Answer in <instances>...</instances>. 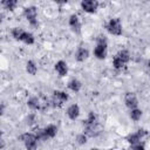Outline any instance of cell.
I'll return each instance as SVG.
<instances>
[{
  "instance_id": "obj_20",
  "label": "cell",
  "mask_w": 150,
  "mask_h": 150,
  "mask_svg": "<svg viewBox=\"0 0 150 150\" xmlns=\"http://www.w3.org/2000/svg\"><path fill=\"white\" fill-rule=\"evenodd\" d=\"M142 115H143V111H142L139 108H135V109H131V110L129 111V117H130L134 122H138V121L141 120Z\"/></svg>"
},
{
  "instance_id": "obj_22",
  "label": "cell",
  "mask_w": 150,
  "mask_h": 150,
  "mask_svg": "<svg viewBox=\"0 0 150 150\" xmlns=\"http://www.w3.org/2000/svg\"><path fill=\"white\" fill-rule=\"evenodd\" d=\"M87 141H88V136H87L84 132L79 134V135L76 136V138H75V142H76L79 145H84V144L87 143Z\"/></svg>"
},
{
  "instance_id": "obj_21",
  "label": "cell",
  "mask_w": 150,
  "mask_h": 150,
  "mask_svg": "<svg viewBox=\"0 0 150 150\" xmlns=\"http://www.w3.org/2000/svg\"><path fill=\"white\" fill-rule=\"evenodd\" d=\"M1 5L4 6L5 9L13 12V11L16 8V6H18V1H16V0H4V1L1 2Z\"/></svg>"
},
{
  "instance_id": "obj_1",
  "label": "cell",
  "mask_w": 150,
  "mask_h": 150,
  "mask_svg": "<svg viewBox=\"0 0 150 150\" xmlns=\"http://www.w3.org/2000/svg\"><path fill=\"white\" fill-rule=\"evenodd\" d=\"M83 132L88 137H96L101 132L98 116L94 111H89L87 118L83 121Z\"/></svg>"
},
{
  "instance_id": "obj_26",
  "label": "cell",
  "mask_w": 150,
  "mask_h": 150,
  "mask_svg": "<svg viewBox=\"0 0 150 150\" xmlns=\"http://www.w3.org/2000/svg\"><path fill=\"white\" fill-rule=\"evenodd\" d=\"M146 64H148V67H149V68H150V60H149V61H148V63H146Z\"/></svg>"
},
{
  "instance_id": "obj_24",
  "label": "cell",
  "mask_w": 150,
  "mask_h": 150,
  "mask_svg": "<svg viewBox=\"0 0 150 150\" xmlns=\"http://www.w3.org/2000/svg\"><path fill=\"white\" fill-rule=\"evenodd\" d=\"M131 150H145V148L143 143H137V144L131 145Z\"/></svg>"
},
{
  "instance_id": "obj_17",
  "label": "cell",
  "mask_w": 150,
  "mask_h": 150,
  "mask_svg": "<svg viewBox=\"0 0 150 150\" xmlns=\"http://www.w3.org/2000/svg\"><path fill=\"white\" fill-rule=\"evenodd\" d=\"M67 87H68V89L71 90L73 93H79V91L81 90V88H82V82H81L80 80H77V79H71V80L68 82Z\"/></svg>"
},
{
  "instance_id": "obj_6",
  "label": "cell",
  "mask_w": 150,
  "mask_h": 150,
  "mask_svg": "<svg viewBox=\"0 0 150 150\" xmlns=\"http://www.w3.org/2000/svg\"><path fill=\"white\" fill-rule=\"evenodd\" d=\"M105 29L109 34L114 36H121L123 33V27L120 18H111L105 23Z\"/></svg>"
},
{
  "instance_id": "obj_10",
  "label": "cell",
  "mask_w": 150,
  "mask_h": 150,
  "mask_svg": "<svg viewBox=\"0 0 150 150\" xmlns=\"http://www.w3.org/2000/svg\"><path fill=\"white\" fill-rule=\"evenodd\" d=\"M146 135H148V131H146L145 129H138V130H136L135 132L129 134V135L125 137V141H127L129 144L134 145V144L141 143L142 138H143V137H145Z\"/></svg>"
},
{
  "instance_id": "obj_13",
  "label": "cell",
  "mask_w": 150,
  "mask_h": 150,
  "mask_svg": "<svg viewBox=\"0 0 150 150\" xmlns=\"http://www.w3.org/2000/svg\"><path fill=\"white\" fill-rule=\"evenodd\" d=\"M124 104L130 110L135 109V108H138V98H137L136 94L135 93H130V91L125 93V95H124Z\"/></svg>"
},
{
  "instance_id": "obj_15",
  "label": "cell",
  "mask_w": 150,
  "mask_h": 150,
  "mask_svg": "<svg viewBox=\"0 0 150 150\" xmlns=\"http://www.w3.org/2000/svg\"><path fill=\"white\" fill-rule=\"evenodd\" d=\"M54 69H55V71L57 73V75H59L60 77H64V76L68 74V70H69L67 62L63 61V60H59V61L54 64Z\"/></svg>"
},
{
  "instance_id": "obj_5",
  "label": "cell",
  "mask_w": 150,
  "mask_h": 150,
  "mask_svg": "<svg viewBox=\"0 0 150 150\" xmlns=\"http://www.w3.org/2000/svg\"><path fill=\"white\" fill-rule=\"evenodd\" d=\"M56 134H57V127L55 124H48L47 127L39 129L35 132V136L38 137L39 141H47V139L54 138Z\"/></svg>"
},
{
  "instance_id": "obj_2",
  "label": "cell",
  "mask_w": 150,
  "mask_h": 150,
  "mask_svg": "<svg viewBox=\"0 0 150 150\" xmlns=\"http://www.w3.org/2000/svg\"><path fill=\"white\" fill-rule=\"evenodd\" d=\"M11 34H12V36H13L14 40L20 41V42H23L25 45L32 46L35 42L34 35L30 32H27V30L22 29L21 27H13L12 30H11Z\"/></svg>"
},
{
  "instance_id": "obj_14",
  "label": "cell",
  "mask_w": 150,
  "mask_h": 150,
  "mask_svg": "<svg viewBox=\"0 0 150 150\" xmlns=\"http://www.w3.org/2000/svg\"><path fill=\"white\" fill-rule=\"evenodd\" d=\"M80 112H81L80 107H79V104H76V103L70 104V105L67 108V110H66V115H67V117H68L70 121H76V120L79 118V116H80Z\"/></svg>"
},
{
  "instance_id": "obj_8",
  "label": "cell",
  "mask_w": 150,
  "mask_h": 150,
  "mask_svg": "<svg viewBox=\"0 0 150 150\" xmlns=\"http://www.w3.org/2000/svg\"><path fill=\"white\" fill-rule=\"evenodd\" d=\"M22 14L32 27H38V25H39V22H38V8L35 6L25 7Z\"/></svg>"
},
{
  "instance_id": "obj_25",
  "label": "cell",
  "mask_w": 150,
  "mask_h": 150,
  "mask_svg": "<svg viewBox=\"0 0 150 150\" xmlns=\"http://www.w3.org/2000/svg\"><path fill=\"white\" fill-rule=\"evenodd\" d=\"M89 150H102V149H98V148H91V149H89Z\"/></svg>"
},
{
  "instance_id": "obj_7",
  "label": "cell",
  "mask_w": 150,
  "mask_h": 150,
  "mask_svg": "<svg viewBox=\"0 0 150 150\" xmlns=\"http://www.w3.org/2000/svg\"><path fill=\"white\" fill-rule=\"evenodd\" d=\"M19 139L23 143L26 150H36L38 149V137L35 134L32 132H25L19 136Z\"/></svg>"
},
{
  "instance_id": "obj_3",
  "label": "cell",
  "mask_w": 150,
  "mask_h": 150,
  "mask_svg": "<svg viewBox=\"0 0 150 150\" xmlns=\"http://www.w3.org/2000/svg\"><path fill=\"white\" fill-rule=\"evenodd\" d=\"M130 61V53L128 49H121L118 50L114 59H112V67L116 70H122L123 68L127 67V64Z\"/></svg>"
},
{
  "instance_id": "obj_19",
  "label": "cell",
  "mask_w": 150,
  "mask_h": 150,
  "mask_svg": "<svg viewBox=\"0 0 150 150\" xmlns=\"http://www.w3.org/2000/svg\"><path fill=\"white\" fill-rule=\"evenodd\" d=\"M26 71L29 75H33V76L38 73V66H36V63L33 60H28L26 62Z\"/></svg>"
},
{
  "instance_id": "obj_4",
  "label": "cell",
  "mask_w": 150,
  "mask_h": 150,
  "mask_svg": "<svg viewBox=\"0 0 150 150\" xmlns=\"http://www.w3.org/2000/svg\"><path fill=\"white\" fill-rule=\"evenodd\" d=\"M108 55V40L104 35H98L94 48V56L97 60H104Z\"/></svg>"
},
{
  "instance_id": "obj_9",
  "label": "cell",
  "mask_w": 150,
  "mask_h": 150,
  "mask_svg": "<svg viewBox=\"0 0 150 150\" xmlns=\"http://www.w3.org/2000/svg\"><path fill=\"white\" fill-rule=\"evenodd\" d=\"M69 100V95L63 91V90H54L53 91V98H52V103L54 107H62L67 101Z\"/></svg>"
},
{
  "instance_id": "obj_12",
  "label": "cell",
  "mask_w": 150,
  "mask_h": 150,
  "mask_svg": "<svg viewBox=\"0 0 150 150\" xmlns=\"http://www.w3.org/2000/svg\"><path fill=\"white\" fill-rule=\"evenodd\" d=\"M81 8L88 13V14H94L97 12L98 9V6H100V2L97 0H82L81 1Z\"/></svg>"
},
{
  "instance_id": "obj_18",
  "label": "cell",
  "mask_w": 150,
  "mask_h": 150,
  "mask_svg": "<svg viewBox=\"0 0 150 150\" xmlns=\"http://www.w3.org/2000/svg\"><path fill=\"white\" fill-rule=\"evenodd\" d=\"M27 107H28L30 110H33V111H35V110H39V109L41 108V103H40V100H39L36 96H33V97L28 98V101H27Z\"/></svg>"
},
{
  "instance_id": "obj_11",
  "label": "cell",
  "mask_w": 150,
  "mask_h": 150,
  "mask_svg": "<svg viewBox=\"0 0 150 150\" xmlns=\"http://www.w3.org/2000/svg\"><path fill=\"white\" fill-rule=\"evenodd\" d=\"M68 25H69V28L73 33L75 34H80L81 33V29H82V23H81V20H80V16L76 14V13H73L69 19H68Z\"/></svg>"
},
{
  "instance_id": "obj_16",
  "label": "cell",
  "mask_w": 150,
  "mask_h": 150,
  "mask_svg": "<svg viewBox=\"0 0 150 150\" xmlns=\"http://www.w3.org/2000/svg\"><path fill=\"white\" fill-rule=\"evenodd\" d=\"M89 57V50L86 47H79L75 52V60L77 62H84Z\"/></svg>"
},
{
  "instance_id": "obj_23",
  "label": "cell",
  "mask_w": 150,
  "mask_h": 150,
  "mask_svg": "<svg viewBox=\"0 0 150 150\" xmlns=\"http://www.w3.org/2000/svg\"><path fill=\"white\" fill-rule=\"evenodd\" d=\"M26 122H27L28 125H33V124L36 122V116H35L34 114H29V115L27 116V118H26Z\"/></svg>"
}]
</instances>
